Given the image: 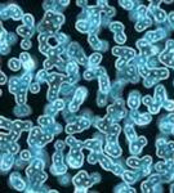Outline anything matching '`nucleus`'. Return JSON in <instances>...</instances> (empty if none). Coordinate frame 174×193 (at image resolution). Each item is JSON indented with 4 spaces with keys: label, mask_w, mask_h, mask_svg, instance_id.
<instances>
[{
    "label": "nucleus",
    "mask_w": 174,
    "mask_h": 193,
    "mask_svg": "<svg viewBox=\"0 0 174 193\" xmlns=\"http://www.w3.org/2000/svg\"><path fill=\"white\" fill-rule=\"evenodd\" d=\"M63 146H65V144H63L62 142H57V143H56V148H57L58 151H62V149H63Z\"/></svg>",
    "instance_id": "18"
},
{
    "label": "nucleus",
    "mask_w": 174,
    "mask_h": 193,
    "mask_svg": "<svg viewBox=\"0 0 174 193\" xmlns=\"http://www.w3.org/2000/svg\"><path fill=\"white\" fill-rule=\"evenodd\" d=\"M22 48H23V49L31 48V43H30L29 40H23V41H22Z\"/></svg>",
    "instance_id": "15"
},
{
    "label": "nucleus",
    "mask_w": 174,
    "mask_h": 193,
    "mask_svg": "<svg viewBox=\"0 0 174 193\" xmlns=\"http://www.w3.org/2000/svg\"><path fill=\"white\" fill-rule=\"evenodd\" d=\"M4 82H5V75L1 73V84H4Z\"/></svg>",
    "instance_id": "19"
},
{
    "label": "nucleus",
    "mask_w": 174,
    "mask_h": 193,
    "mask_svg": "<svg viewBox=\"0 0 174 193\" xmlns=\"http://www.w3.org/2000/svg\"><path fill=\"white\" fill-rule=\"evenodd\" d=\"M125 133H126V136L129 140H135V139H137L135 138V133H134L132 126H126V128H125Z\"/></svg>",
    "instance_id": "7"
},
{
    "label": "nucleus",
    "mask_w": 174,
    "mask_h": 193,
    "mask_svg": "<svg viewBox=\"0 0 174 193\" xmlns=\"http://www.w3.org/2000/svg\"><path fill=\"white\" fill-rule=\"evenodd\" d=\"M101 59H102V55H101V54L96 53V54H93V55L90 57V63L96 66V64H98L99 62H101Z\"/></svg>",
    "instance_id": "11"
},
{
    "label": "nucleus",
    "mask_w": 174,
    "mask_h": 193,
    "mask_svg": "<svg viewBox=\"0 0 174 193\" xmlns=\"http://www.w3.org/2000/svg\"><path fill=\"white\" fill-rule=\"evenodd\" d=\"M125 40H126V37H125V35L122 32H117V35L115 36V41L119 44H122Z\"/></svg>",
    "instance_id": "12"
},
{
    "label": "nucleus",
    "mask_w": 174,
    "mask_h": 193,
    "mask_svg": "<svg viewBox=\"0 0 174 193\" xmlns=\"http://www.w3.org/2000/svg\"><path fill=\"white\" fill-rule=\"evenodd\" d=\"M99 84H101V90L102 91H108L110 89V82L106 75H101L99 76Z\"/></svg>",
    "instance_id": "4"
},
{
    "label": "nucleus",
    "mask_w": 174,
    "mask_h": 193,
    "mask_svg": "<svg viewBox=\"0 0 174 193\" xmlns=\"http://www.w3.org/2000/svg\"><path fill=\"white\" fill-rule=\"evenodd\" d=\"M12 184H13L14 188H16V189H18V190L23 189L25 184H23V182L21 180V176H19L18 172H14V174L12 175Z\"/></svg>",
    "instance_id": "3"
},
{
    "label": "nucleus",
    "mask_w": 174,
    "mask_h": 193,
    "mask_svg": "<svg viewBox=\"0 0 174 193\" xmlns=\"http://www.w3.org/2000/svg\"><path fill=\"white\" fill-rule=\"evenodd\" d=\"M85 89H78V91H76V94H75V98H74V100H72V103L70 104V110L71 111H78V108H79V106L83 103V100H84V95H85Z\"/></svg>",
    "instance_id": "2"
},
{
    "label": "nucleus",
    "mask_w": 174,
    "mask_h": 193,
    "mask_svg": "<svg viewBox=\"0 0 174 193\" xmlns=\"http://www.w3.org/2000/svg\"><path fill=\"white\" fill-rule=\"evenodd\" d=\"M122 176H124V180L126 183H134L135 180V175L133 174V172H128V171H125V172H122Z\"/></svg>",
    "instance_id": "6"
},
{
    "label": "nucleus",
    "mask_w": 174,
    "mask_h": 193,
    "mask_svg": "<svg viewBox=\"0 0 174 193\" xmlns=\"http://www.w3.org/2000/svg\"><path fill=\"white\" fill-rule=\"evenodd\" d=\"M138 104H139V98H138V97H133V94H132V97H130V99H129V106L135 110V108L138 107Z\"/></svg>",
    "instance_id": "9"
},
{
    "label": "nucleus",
    "mask_w": 174,
    "mask_h": 193,
    "mask_svg": "<svg viewBox=\"0 0 174 193\" xmlns=\"http://www.w3.org/2000/svg\"><path fill=\"white\" fill-rule=\"evenodd\" d=\"M120 4H121V7L126 8V9H132L134 7V3H132V1H120Z\"/></svg>",
    "instance_id": "14"
},
{
    "label": "nucleus",
    "mask_w": 174,
    "mask_h": 193,
    "mask_svg": "<svg viewBox=\"0 0 174 193\" xmlns=\"http://www.w3.org/2000/svg\"><path fill=\"white\" fill-rule=\"evenodd\" d=\"M9 66H11L12 69L17 71V69H19V67H21V62H19L18 59H11V61H9Z\"/></svg>",
    "instance_id": "8"
},
{
    "label": "nucleus",
    "mask_w": 174,
    "mask_h": 193,
    "mask_svg": "<svg viewBox=\"0 0 174 193\" xmlns=\"http://www.w3.org/2000/svg\"><path fill=\"white\" fill-rule=\"evenodd\" d=\"M23 19H25V22H26V26H30V27H31V26H32V22H34V18H32V15L26 14Z\"/></svg>",
    "instance_id": "13"
},
{
    "label": "nucleus",
    "mask_w": 174,
    "mask_h": 193,
    "mask_svg": "<svg viewBox=\"0 0 174 193\" xmlns=\"http://www.w3.org/2000/svg\"><path fill=\"white\" fill-rule=\"evenodd\" d=\"M39 89H40L39 85H37V84H34V85L31 86V89H30V90H31L32 93H37V91H39Z\"/></svg>",
    "instance_id": "17"
},
{
    "label": "nucleus",
    "mask_w": 174,
    "mask_h": 193,
    "mask_svg": "<svg viewBox=\"0 0 174 193\" xmlns=\"http://www.w3.org/2000/svg\"><path fill=\"white\" fill-rule=\"evenodd\" d=\"M21 157H22V160H29L30 158V153L27 151H23L21 153Z\"/></svg>",
    "instance_id": "16"
},
{
    "label": "nucleus",
    "mask_w": 174,
    "mask_h": 193,
    "mask_svg": "<svg viewBox=\"0 0 174 193\" xmlns=\"http://www.w3.org/2000/svg\"><path fill=\"white\" fill-rule=\"evenodd\" d=\"M17 32L19 33L21 36H25V37H29V36H31L32 33V28L30 27V26H22V27H18L17 28Z\"/></svg>",
    "instance_id": "5"
},
{
    "label": "nucleus",
    "mask_w": 174,
    "mask_h": 193,
    "mask_svg": "<svg viewBox=\"0 0 174 193\" xmlns=\"http://www.w3.org/2000/svg\"><path fill=\"white\" fill-rule=\"evenodd\" d=\"M153 14H155L156 21H159V22H160V21H164V19H165V12H163L161 9H156V12L153 13Z\"/></svg>",
    "instance_id": "10"
},
{
    "label": "nucleus",
    "mask_w": 174,
    "mask_h": 193,
    "mask_svg": "<svg viewBox=\"0 0 174 193\" xmlns=\"http://www.w3.org/2000/svg\"><path fill=\"white\" fill-rule=\"evenodd\" d=\"M74 183H75V185L79 188V189L83 188V190H85L84 188L90 187V185L93 184V180L89 179V176L86 175V172L81 171V172H79L75 178H74ZM79 189H76V190H79Z\"/></svg>",
    "instance_id": "1"
}]
</instances>
